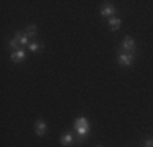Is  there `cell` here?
Here are the masks:
<instances>
[{"label":"cell","mask_w":153,"mask_h":147,"mask_svg":"<svg viewBox=\"0 0 153 147\" xmlns=\"http://www.w3.org/2000/svg\"><path fill=\"white\" fill-rule=\"evenodd\" d=\"M108 23H109V26H111L112 31H117V29L121 28L122 21H121V18H119V16H112V18H109V20H108Z\"/></svg>","instance_id":"9"},{"label":"cell","mask_w":153,"mask_h":147,"mask_svg":"<svg viewBox=\"0 0 153 147\" xmlns=\"http://www.w3.org/2000/svg\"><path fill=\"white\" fill-rule=\"evenodd\" d=\"M82 126H90V121H88V118H85V116H80V118H76V119L74 121V129H76V128H82Z\"/></svg>","instance_id":"10"},{"label":"cell","mask_w":153,"mask_h":147,"mask_svg":"<svg viewBox=\"0 0 153 147\" xmlns=\"http://www.w3.org/2000/svg\"><path fill=\"white\" fill-rule=\"evenodd\" d=\"M100 15L109 20V18H112L116 15V7H112L111 3H104V5L101 7V10H100Z\"/></svg>","instance_id":"4"},{"label":"cell","mask_w":153,"mask_h":147,"mask_svg":"<svg viewBox=\"0 0 153 147\" xmlns=\"http://www.w3.org/2000/svg\"><path fill=\"white\" fill-rule=\"evenodd\" d=\"M119 51H122V52H129V54H134V56H135V52H137L135 39H134L132 36H126V38L122 39V43H121Z\"/></svg>","instance_id":"1"},{"label":"cell","mask_w":153,"mask_h":147,"mask_svg":"<svg viewBox=\"0 0 153 147\" xmlns=\"http://www.w3.org/2000/svg\"><path fill=\"white\" fill-rule=\"evenodd\" d=\"M98 147H103V146H98Z\"/></svg>","instance_id":"16"},{"label":"cell","mask_w":153,"mask_h":147,"mask_svg":"<svg viewBox=\"0 0 153 147\" xmlns=\"http://www.w3.org/2000/svg\"><path fill=\"white\" fill-rule=\"evenodd\" d=\"M46 131H47L46 121L42 119V118H39V119L34 123V132H36V136H38V137H42V136L46 134Z\"/></svg>","instance_id":"3"},{"label":"cell","mask_w":153,"mask_h":147,"mask_svg":"<svg viewBox=\"0 0 153 147\" xmlns=\"http://www.w3.org/2000/svg\"><path fill=\"white\" fill-rule=\"evenodd\" d=\"M8 49H12V51H18V49H21V47H20V43H18L15 38L10 39V41H8Z\"/></svg>","instance_id":"13"},{"label":"cell","mask_w":153,"mask_h":147,"mask_svg":"<svg viewBox=\"0 0 153 147\" xmlns=\"http://www.w3.org/2000/svg\"><path fill=\"white\" fill-rule=\"evenodd\" d=\"M90 131H91V124H90V126H82V128H76V129H75L76 134H75V136H80V137H86V136L90 134Z\"/></svg>","instance_id":"11"},{"label":"cell","mask_w":153,"mask_h":147,"mask_svg":"<svg viewBox=\"0 0 153 147\" xmlns=\"http://www.w3.org/2000/svg\"><path fill=\"white\" fill-rule=\"evenodd\" d=\"M145 147H153V137H150V139L145 141Z\"/></svg>","instance_id":"14"},{"label":"cell","mask_w":153,"mask_h":147,"mask_svg":"<svg viewBox=\"0 0 153 147\" xmlns=\"http://www.w3.org/2000/svg\"><path fill=\"white\" fill-rule=\"evenodd\" d=\"M15 39L18 43H20V46H30V43H31V39L28 38V34L26 33H23V31H16L15 33Z\"/></svg>","instance_id":"7"},{"label":"cell","mask_w":153,"mask_h":147,"mask_svg":"<svg viewBox=\"0 0 153 147\" xmlns=\"http://www.w3.org/2000/svg\"><path fill=\"white\" fill-rule=\"evenodd\" d=\"M10 59H12L15 64H20V62H23L25 59H26V51L21 47V49H18V51H13L12 54H10Z\"/></svg>","instance_id":"5"},{"label":"cell","mask_w":153,"mask_h":147,"mask_svg":"<svg viewBox=\"0 0 153 147\" xmlns=\"http://www.w3.org/2000/svg\"><path fill=\"white\" fill-rule=\"evenodd\" d=\"M25 33L28 34V38H30L31 41H34L36 36H38V33H39L38 25H28V26H26V31H25Z\"/></svg>","instance_id":"8"},{"label":"cell","mask_w":153,"mask_h":147,"mask_svg":"<svg viewBox=\"0 0 153 147\" xmlns=\"http://www.w3.org/2000/svg\"><path fill=\"white\" fill-rule=\"evenodd\" d=\"M28 49L31 51V52H39V51H42V44L39 43V41H31L30 43V46H28Z\"/></svg>","instance_id":"12"},{"label":"cell","mask_w":153,"mask_h":147,"mask_svg":"<svg viewBox=\"0 0 153 147\" xmlns=\"http://www.w3.org/2000/svg\"><path fill=\"white\" fill-rule=\"evenodd\" d=\"M83 141H85V137H80V136H75V142H76V144H82Z\"/></svg>","instance_id":"15"},{"label":"cell","mask_w":153,"mask_h":147,"mask_svg":"<svg viewBox=\"0 0 153 147\" xmlns=\"http://www.w3.org/2000/svg\"><path fill=\"white\" fill-rule=\"evenodd\" d=\"M75 142V136H74V132H64V134L60 136V144L64 146V147H70L72 144Z\"/></svg>","instance_id":"6"},{"label":"cell","mask_w":153,"mask_h":147,"mask_svg":"<svg viewBox=\"0 0 153 147\" xmlns=\"http://www.w3.org/2000/svg\"><path fill=\"white\" fill-rule=\"evenodd\" d=\"M134 61H135V56H134V54L119 51V54H117V64L119 65H122V67H130V65L134 64Z\"/></svg>","instance_id":"2"}]
</instances>
